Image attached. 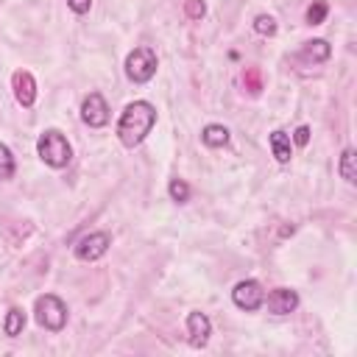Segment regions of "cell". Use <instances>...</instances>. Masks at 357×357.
<instances>
[{
  "instance_id": "5bb4252c",
  "label": "cell",
  "mask_w": 357,
  "mask_h": 357,
  "mask_svg": "<svg viewBox=\"0 0 357 357\" xmlns=\"http://www.w3.org/2000/svg\"><path fill=\"white\" fill-rule=\"evenodd\" d=\"M22 329H25V312H22L20 307H11V310L6 312V321H3V332H6L8 337H17Z\"/></svg>"
},
{
  "instance_id": "d6986e66",
  "label": "cell",
  "mask_w": 357,
  "mask_h": 357,
  "mask_svg": "<svg viewBox=\"0 0 357 357\" xmlns=\"http://www.w3.org/2000/svg\"><path fill=\"white\" fill-rule=\"evenodd\" d=\"M167 192H170V198H173L176 204H184V201L190 198V184H187L184 178H170Z\"/></svg>"
},
{
  "instance_id": "5b68a950",
  "label": "cell",
  "mask_w": 357,
  "mask_h": 357,
  "mask_svg": "<svg viewBox=\"0 0 357 357\" xmlns=\"http://www.w3.org/2000/svg\"><path fill=\"white\" fill-rule=\"evenodd\" d=\"M109 245H112L109 231H89V234H84V237L75 243L73 254H75V259H81V262H95V259H100V257L109 251Z\"/></svg>"
},
{
  "instance_id": "7402d4cb",
  "label": "cell",
  "mask_w": 357,
  "mask_h": 357,
  "mask_svg": "<svg viewBox=\"0 0 357 357\" xmlns=\"http://www.w3.org/2000/svg\"><path fill=\"white\" fill-rule=\"evenodd\" d=\"M293 142H296V145H307V142H310V128H307V126H298V128L293 131Z\"/></svg>"
},
{
  "instance_id": "277c9868",
  "label": "cell",
  "mask_w": 357,
  "mask_h": 357,
  "mask_svg": "<svg viewBox=\"0 0 357 357\" xmlns=\"http://www.w3.org/2000/svg\"><path fill=\"white\" fill-rule=\"evenodd\" d=\"M126 75L128 81L134 84H145L156 75V53L153 47H134L128 56H126Z\"/></svg>"
},
{
  "instance_id": "2e32d148",
  "label": "cell",
  "mask_w": 357,
  "mask_h": 357,
  "mask_svg": "<svg viewBox=\"0 0 357 357\" xmlns=\"http://www.w3.org/2000/svg\"><path fill=\"white\" fill-rule=\"evenodd\" d=\"M243 86L248 89V95H259L262 92V70L259 67H245L243 70Z\"/></svg>"
},
{
  "instance_id": "ba28073f",
  "label": "cell",
  "mask_w": 357,
  "mask_h": 357,
  "mask_svg": "<svg viewBox=\"0 0 357 357\" xmlns=\"http://www.w3.org/2000/svg\"><path fill=\"white\" fill-rule=\"evenodd\" d=\"M262 304H268V312H273V315H290L298 307V293L290 287H276L268 293V298Z\"/></svg>"
},
{
  "instance_id": "ac0fdd59",
  "label": "cell",
  "mask_w": 357,
  "mask_h": 357,
  "mask_svg": "<svg viewBox=\"0 0 357 357\" xmlns=\"http://www.w3.org/2000/svg\"><path fill=\"white\" fill-rule=\"evenodd\" d=\"M326 14H329V6H326L324 0H312V6L307 8V14H304V17H307V22H310V25H321V22L326 20Z\"/></svg>"
},
{
  "instance_id": "7c38bea8",
  "label": "cell",
  "mask_w": 357,
  "mask_h": 357,
  "mask_svg": "<svg viewBox=\"0 0 357 357\" xmlns=\"http://www.w3.org/2000/svg\"><path fill=\"white\" fill-rule=\"evenodd\" d=\"M329 53H332V47H329L326 39H312V42H304V47H301V59H307V61H312V64L326 61Z\"/></svg>"
},
{
  "instance_id": "603a6c76",
  "label": "cell",
  "mask_w": 357,
  "mask_h": 357,
  "mask_svg": "<svg viewBox=\"0 0 357 357\" xmlns=\"http://www.w3.org/2000/svg\"><path fill=\"white\" fill-rule=\"evenodd\" d=\"M67 6H70L75 14H86L89 6H92V0H67Z\"/></svg>"
},
{
  "instance_id": "6da1fadb",
  "label": "cell",
  "mask_w": 357,
  "mask_h": 357,
  "mask_svg": "<svg viewBox=\"0 0 357 357\" xmlns=\"http://www.w3.org/2000/svg\"><path fill=\"white\" fill-rule=\"evenodd\" d=\"M153 126H156V109L148 100H134L123 109L117 120V139L126 148H137L151 134Z\"/></svg>"
},
{
  "instance_id": "4fadbf2b",
  "label": "cell",
  "mask_w": 357,
  "mask_h": 357,
  "mask_svg": "<svg viewBox=\"0 0 357 357\" xmlns=\"http://www.w3.org/2000/svg\"><path fill=\"white\" fill-rule=\"evenodd\" d=\"M201 142L206 148H223L229 142V128L220 126V123H209L204 131H201Z\"/></svg>"
},
{
  "instance_id": "52a82bcc",
  "label": "cell",
  "mask_w": 357,
  "mask_h": 357,
  "mask_svg": "<svg viewBox=\"0 0 357 357\" xmlns=\"http://www.w3.org/2000/svg\"><path fill=\"white\" fill-rule=\"evenodd\" d=\"M81 120L89 126V128H100L109 123V103L100 92H89L81 103Z\"/></svg>"
},
{
  "instance_id": "7a4b0ae2",
  "label": "cell",
  "mask_w": 357,
  "mask_h": 357,
  "mask_svg": "<svg viewBox=\"0 0 357 357\" xmlns=\"http://www.w3.org/2000/svg\"><path fill=\"white\" fill-rule=\"evenodd\" d=\"M36 153L45 165L50 167H67L70 159H73V148L67 142V137L59 131V128H47L39 134L36 139Z\"/></svg>"
},
{
  "instance_id": "8fae6325",
  "label": "cell",
  "mask_w": 357,
  "mask_h": 357,
  "mask_svg": "<svg viewBox=\"0 0 357 357\" xmlns=\"http://www.w3.org/2000/svg\"><path fill=\"white\" fill-rule=\"evenodd\" d=\"M268 142H271V151H273L276 162H279V165H287V162H290V156H293V148H290V137H287L282 128H276V131H271Z\"/></svg>"
},
{
  "instance_id": "e0dca14e",
  "label": "cell",
  "mask_w": 357,
  "mask_h": 357,
  "mask_svg": "<svg viewBox=\"0 0 357 357\" xmlns=\"http://www.w3.org/2000/svg\"><path fill=\"white\" fill-rule=\"evenodd\" d=\"M14 170H17V165H14V156H11L8 145H3V142H0V181L11 178V176H14Z\"/></svg>"
},
{
  "instance_id": "9a60e30c",
  "label": "cell",
  "mask_w": 357,
  "mask_h": 357,
  "mask_svg": "<svg viewBox=\"0 0 357 357\" xmlns=\"http://www.w3.org/2000/svg\"><path fill=\"white\" fill-rule=\"evenodd\" d=\"M337 170H340V178H343V181H349V184L357 181V173H354V148H343Z\"/></svg>"
},
{
  "instance_id": "30bf717a",
  "label": "cell",
  "mask_w": 357,
  "mask_h": 357,
  "mask_svg": "<svg viewBox=\"0 0 357 357\" xmlns=\"http://www.w3.org/2000/svg\"><path fill=\"white\" fill-rule=\"evenodd\" d=\"M209 335H212V324L204 312H190L187 315V337H190V346L201 349L209 343Z\"/></svg>"
},
{
  "instance_id": "9c48e42d",
  "label": "cell",
  "mask_w": 357,
  "mask_h": 357,
  "mask_svg": "<svg viewBox=\"0 0 357 357\" xmlns=\"http://www.w3.org/2000/svg\"><path fill=\"white\" fill-rule=\"evenodd\" d=\"M11 89H14V98H17L20 106H25V109L33 106V100H36V81H33V75L28 70H17L11 75Z\"/></svg>"
},
{
  "instance_id": "ffe728a7",
  "label": "cell",
  "mask_w": 357,
  "mask_h": 357,
  "mask_svg": "<svg viewBox=\"0 0 357 357\" xmlns=\"http://www.w3.org/2000/svg\"><path fill=\"white\" fill-rule=\"evenodd\" d=\"M254 31L262 36H273L276 33V20L271 14H257L254 17Z\"/></svg>"
},
{
  "instance_id": "8992f818",
  "label": "cell",
  "mask_w": 357,
  "mask_h": 357,
  "mask_svg": "<svg viewBox=\"0 0 357 357\" xmlns=\"http://www.w3.org/2000/svg\"><path fill=\"white\" fill-rule=\"evenodd\" d=\"M231 301H234L240 310L254 312V310L262 307V301H265V290H262V284H259L257 279H243V282L234 284V290H231Z\"/></svg>"
},
{
  "instance_id": "44dd1931",
  "label": "cell",
  "mask_w": 357,
  "mask_h": 357,
  "mask_svg": "<svg viewBox=\"0 0 357 357\" xmlns=\"http://www.w3.org/2000/svg\"><path fill=\"white\" fill-rule=\"evenodd\" d=\"M184 14H187L190 20H201V17L206 14L204 0H184Z\"/></svg>"
},
{
  "instance_id": "3957f363",
  "label": "cell",
  "mask_w": 357,
  "mask_h": 357,
  "mask_svg": "<svg viewBox=\"0 0 357 357\" xmlns=\"http://www.w3.org/2000/svg\"><path fill=\"white\" fill-rule=\"evenodd\" d=\"M33 315H36V324H39L42 329L59 332V329H64V324H67V304H64L59 296L45 293V296L36 298Z\"/></svg>"
}]
</instances>
